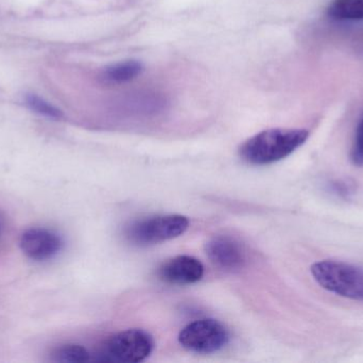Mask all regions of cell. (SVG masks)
Segmentation results:
<instances>
[{
    "label": "cell",
    "instance_id": "2",
    "mask_svg": "<svg viewBox=\"0 0 363 363\" xmlns=\"http://www.w3.org/2000/svg\"><path fill=\"white\" fill-rule=\"evenodd\" d=\"M311 271L323 289L363 302V269L345 262L323 260L313 264Z\"/></svg>",
    "mask_w": 363,
    "mask_h": 363
},
{
    "label": "cell",
    "instance_id": "7",
    "mask_svg": "<svg viewBox=\"0 0 363 363\" xmlns=\"http://www.w3.org/2000/svg\"><path fill=\"white\" fill-rule=\"evenodd\" d=\"M207 257L224 271H238L247 261L245 249L236 239L230 236H216L205 246Z\"/></svg>",
    "mask_w": 363,
    "mask_h": 363
},
{
    "label": "cell",
    "instance_id": "13",
    "mask_svg": "<svg viewBox=\"0 0 363 363\" xmlns=\"http://www.w3.org/2000/svg\"><path fill=\"white\" fill-rule=\"evenodd\" d=\"M351 159L355 166H363V117L356 130L355 142L352 148Z\"/></svg>",
    "mask_w": 363,
    "mask_h": 363
},
{
    "label": "cell",
    "instance_id": "5",
    "mask_svg": "<svg viewBox=\"0 0 363 363\" xmlns=\"http://www.w3.org/2000/svg\"><path fill=\"white\" fill-rule=\"evenodd\" d=\"M230 338L223 324L217 320L202 319L185 326L179 335V342L187 351L207 355L223 350Z\"/></svg>",
    "mask_w": 363,
    "mask_h": 363
},
{
    "label": "cell",
    "instance_id": "4",
    "mask_svg": "<svg viewBox=\"0 0 363 363\" xmlns=\"http://www.w3.org/2000/svg\"><path fill=\"white\" fill-rule=\"evenodd\" d=\"M188 227L189 221L183 215H157L133 222L125 229V238L136 245L159 244L178 238Z\"/></svg>",
    "mask_w": 363,
    "mask_h": 363
},
{
    "label": "cell",
    "instance_id": "12",
    "mask_svg": "<svg viewBox=\"0 0 363 363\" xmlns=\"http://www.w3.org/2000/svg\"><path fill=\"white\" fill-rule=\"evenodd\" d=\"M26 104L34 112L48 117V119H60L63 115L59 109L34 94L26 96Z\"/></svg>",
    "mask_w": 363,
    "mask_h": 363
},
{
    "label": "cell",
    "instance_id": "6",
    "mask_svg": "<svg viewBox=\"0 0 363 363\" xmlns=\"http://www.w3.org/2000/svg\"><path fill=\"white\" fill-rule=\"evenodd\" d=\"M21 251L34 261L52 259L63 249L59 234L46 228H31L23 232L19 241Z\"/></svg>",
    "mask_w": 363,
    "mask_h": 363
},
{
    "label": "cell",
    "instance_id": "3",
    "mask_svg": "<svg viewBox=\"0 0 363 363\" xmlns=\"http://www.w3.org/2000/svg\"><path fill=\"white\" fill-rule=\"evenodd\" d=\"M155 349L152 336L143 330H128L111 337L98 354L106 362L136 363L146 360Z\"/></svg>",
    "mask_w": 363,
    "mask_h": 363
},
{
    "label": "cell",
    "instance_id": "10",
    "mask_svg": "<svg viewBox=\"0 0 363 363\" xmlns=\"http://www.w3.org/2000/svg\"><path fill=\"white\" fill-rule=\"evenodd\" d=\"M328 14L338 21H362L363 0H334Z\"/></svg>",
    "mask_w": 363,
    "mask_h": 363
},
{
    "label": "cell",
    "instance_id": "9",
    "mask_svg": "<svg viewBox=\"0 0 363 363\" xmlns=\"http://www.w3.org/2000/svg\"><path fill=\"white\" fill-rule=\"evenodd\" d=\"M142 64L135 60L119 62L104 68L101 79L108 85H121L135 79L142 72Z\"/></svg>",
    "mask_w": 363,
    "mask_h": 363
},
{
    "label": "cell",
    "instance_id": "11",
    "mask_svg": "<svg viewBox=\"0 0 363 363\" xmlns=\"http://www.w3.org/2000/svg\"><path fill=\"white\" fill-rule=\"evenodd\" d=\"M53 359L65 363L87 362L91 360V354L82 345H64L55 350Z\"/></svg>",
    "mask_w": 363,
    "mask_h": 363
},
{
    "label": "cell",
    "instance_id": "1",
    "mask_svg": "<svg viewBox=\"0 0 363 363\" xmlns=\"http://www.w3.org/2000/svg\"><path fill=\"white\" fill-rule=\"evenodd\" d=\"M309 138L305 129L264 130L250 138L240 147V156L247 163L267 166L285 159L300 148Z\"/></svg>",
    "mask_w": 363,
    "mask_h": 363
},
{
    "label": "cell",
    "instance_id": "14",
    "mask_svg": "<svg viewBox=\"0 0 363 363\" xmlns=\"http://www.w3.org/2000/svg\"><path fill=\"white\" fill-rule=\"evenodd\" d=\"M0 234H1V222H0Z\"/></svg>",
    "mask_w": 363,
    "mask_h": 363
},
{
    "label": "cell",
    "instance_id": "8",
    "mask_svg": "<svg viewBox=\"0 0 363 363\" xmlns=\"http://www.w3.org/2000/svg\"><path fill=\"white\" fill-rule=\"evenodd\" d=\"M204 275V266L200 260L190 256H178L166 261L160 268L159 276L172 285H192L198 283Z\"/></svg>",
    "mask_w": 363,
    "mask_h": 363
}]
</instances>
